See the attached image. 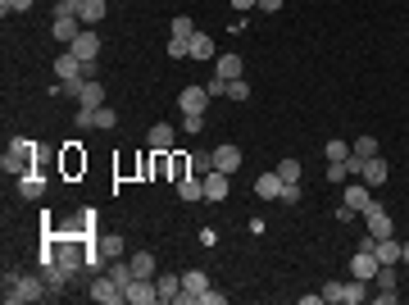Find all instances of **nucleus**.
I'll list each match as a JSON object with an SVG mask.
<instances>
[{"mask_svg":"<svg viewBox=\"0 0 409 305\" xmlns=\"http://www.w3.org/2000/svg\"><path fill=\"white\" fill-rule=\"evenodd\" d=\"M282 205H300V183H282Z\"/></svg>","mask_w":409,"mask_h":305,"instance_id":"nucleus-35","label":"nucleus"},{"mask_svg":"<svg viewBox=\"0 0 409 305\" xmlns=\"http://www.w3.org/2000/svg\"><path fill=\"white\" fill-rule=\"evenodd\" d=\"M105 14H110V5H105V0H82V9H77V18H82V23H100Z\"/></svg>","mask_w":409,"mask_h":305,"instance_id":"nucleus-22","label":"nucleus"},{"mask_svg":"<svg viewBox=\"0 0 409 305\" xmlns=\"http://www.w3.org/2000/svg\"><path fill=\"white\" fill-rule=\"evenodd\" d=\"M204 105H209V91H204V82H200V87H187V91L178 96V110H182V114H200Z\"/></svg>","mask_w":409,"mask_h":305,"instance_id":"nucleus-10","label":"nucleus"},{"mask_svg":"<svg viewBox=\"0 0 409 305\" xmlns=\"http://www.w3.org/2000/svg\"><path fill=\"white\" fill-rule=\"evenodd\" d=\"M204 91H209V96H228V78H219V73H214V78L204 82Z\"/></svg>","mask_w":409,"mask_h":305,"instance_id":"nucleus-38","label":"nucleus"},{"mask_svg":"<svg viewBox=\"0 0 409 305\" xmlns=\"http://www.w3.org/2000/svg\"><path fill=\"white\" fill-rule=\"evenodd\" d=\"M73 119H77V128H96V110H82V105H77Z\"/></svg>","mask_w":409,"mask_h":305,"instance_id":"nucleus-40","label":"nucleus"},{"mask_svg":"<svg viewBox=\"0 0 409 305\" xmlns=\"http://www.w3.org/2000/svg\"><path fill=\"white\" fill-rule=\"evenodd\" d=\"M114 123H119V114H114V110H105V105H100V110H96V128H114Z\"/></svg>","mask_w":409,"mask_h":305,"instance_id":"nucleus-39","label":"nucleus"},{"mask_svg":"<svg viewBox=\"0 0 409 305\" xmlns=\"http://www.w3.org/2000/svg\"><path fill=\"white\" fill-rule=\"evenodd\" d=\"M182 55H191V37H173L169 41V60H182Z\"/></svg>","mask_w":409,"mask_h":305,"instance_id":"nucleus-33","label":"nucleus"},{"mask_svg":"<svg viewBox=\"0 0 409 305\" xmlns=\"http://www.w3.org/2000/svg\"><path fill=\"white\" fill-rule=\"evenodd\" d=\"M91 301H100V305H119V301H128V292H123L119 283L110 278V273H96V283H91Z\"/></svg>","mask_w":409,"mask_h":305,"instance_id":"nucleus-3","label":"nucleus"},{"mask_svg":"<svg viewBox=\"0 0 409 305\" xmlns=\"http://www.w3.org/2000/svg\"><path fill=\"white\" fill-rule=\"evenodd\" d=\"M105 273H110V278L119 283L123 292H128V283L136 278V273H132V260H110V264H105Z\"/></svg>","mask_w":409,"mask_h":305,"instance_id":"nucleus-21","label":"nucleus"},{"mask_svg":"<svg viewBox=\"0 0 409 305\" xmlns=\"http://www.w3.org/2000/svg\"><path fill=\"white\" fill-rule=\"evenodd\" d=\"M173 141H178V128H173V123H155L150 128V150H173Z\"/></svg>","mask_w":409,"mask_h":305,"instance_id":"nucleus-17","label":"nucleus"},{"mask_svg":"<svg viewBox=\"0 0 409 305\" xmlns=\"http://www.w3.org/2000/svg\"><path fill=\"white\" fill-rule=\"evenodd\" d=\"M178 196H182V201H204V178L196 174V169L178 178Z\"/></svg>","mask_w":409,"mask_h":305,"instance_id":"nucleus-12","label":"nucleus"},{"mask_svg":"<svg viewBox=\"0 0 409 305\" xmlns=\"http://www.w3.org/2000/svg\"><path fill=\"white\" fill-rule=\"evenodd\" d=\"M132 273H136V278H155V255L150 251L132 255Z\"/></svg>","mask_w":409,"mask_h":305,"instance_id":"nucleus-28","label":"nucleus"},{"mask_svg":"<svg viewBox=\"0 0 409 305\" xmlns=\"http://www.w3.org/2000/svg\"><path fill=\"white\" fill-rule=\"evenodd\" d=\"M359 178H364L368 187H382L387 178H391V164H387V160H382V150H377V155H368V160H364V169H359Z\"/></svg>","mask_w":409,"mask_h":305,"instance_id":"nucleus-4","label":"nucleus"},{"mask_svg":"<svg viewBox=\"0 0 409 305\" xmlns=\"http://www.w3.org/2000/svg\"><path fill=\"white\" fill-rule=\"evenodd\" d=\"M51 32L60 37L64 46H73L77 37H82V18H77V14H68V18H55V27H51Z\"/></svg>","mask_w":409,"mask_h":305,"instance_id":"nucleus-14","label":"nucleus"},{"mask_svg":"<svg viewBox=\"0 0 409 305\" xmlns=\"http://www.w3.org/2000/svg\"><path fill=\"white\" fill-rule=\"evenodd\" d=\"M200 128H204V119H200V114H182V132H187V137H196Z\"/></svg>","mask_w":409,"mask_h":305,"instance_id":"nucleus-36","label":"nucleus"},{"mask_svg":"<svg viewBox=\"0 0 409 305\" xmlns=\"http://www.w3.org/2000/svg\"><path fill=\"white\" fill-rule=\"evenodd\" d=\"M346 205L355 209V214H364V209L373 205V187H368L364 178H359V183H346Z\"/></svg>","mask_w":409,"mask_h":305,"instance_id":"nucleus-8","label":"nucleus"},{"mask_svg":"<svg viewBox=\"0 0 409 305\" xmlns=\"http://www.w3.org/2000/svg\"><path fill=\"white\" fill-rule=\"evenodd\" d=\"M155 287H160V301H178V292H182V273H160V278H155Z\"/></svg>","mask_w":409,"mask_h":305,"instance_id":"nucleus-20","label":"nucleus"},{"mask_svg":"<svg viewBox=\"0 0 409 305\" xmlns=\"http://www.w3.org/2000/svg\"><path fill=\"white\" fill-rule=\"evenodd\" d=\"M68 51H73L77 60H100V37H96V32H82L73 46H68Z\"/></svg>","mask_w":409,"mask_h":305,"instance_id":"nucleus-16","label":"nucleus"},{"mask_svg":"<svg viewBox=\"0 0 409 305\" xmlns=\"http://www.w3.org/2000/svg\"><path fill=\"white\" fill-rule=\"evenodd\" d=\"M255 196H259V201H278V196H282V178H278V169H273V174H259V178H255Z\"/></svg>","mask_w":409,"mask_h":305,"instance_id":"nucleus-15","label":"nucleus"},{"mask_svg":"<svg viewBox=\"0 0 409 305\" xmlns=\"http://www.w3.org/2000/svg\"><path fill=\"white\" fill-rule=\"evenodd\" d=\"M228 96H232V100H250V87H246V78H232V82H228Z\"/></svg>","mask_w":409,"mask_h":305,"instance_id":"nucleus-34","label":"nucleus"},{"mask_svg":"<svg viewBox=\"0 0 409 305\" xmlns=\"http://www.w3.org/2000/svg\"><path fill=\"white\" fill-rule=\"evenodd\" d=\"M51 69H55V78H60V82H73V78H82V60H77L73 51H64L60 60L51 64Z\"/></svg>","mask_w":409,"mask_h":305,"instance_id":"nucleus-11","label":"nucleus"},{"mask_svg":"<svg viewBox=\"0 0 409 305\" xmlns=\"http://www.w3.org/2000/svg\"><path fill=\"white\" fill-rule=\"evenodd\" d=\"M91 246L105 255V260H123V237H96Z\"/></svg>","mask_w":409,"mask_h":305,"instance_id":"nucleus-23","label":"nucleus"},{"mask_svg":"<svg viewBox=\"0 0 409 305\" xmlns=\"http://www.w3.org/2000/svg\"><path fill=\"white\" fill-rule=\"evenodd\" d=\"M18 192H23L27 201H37V196L46 192V178L41 174H23V178H18Z\"/></svg>","mask_w":409,"mask_h":305,"instance_id":"nucleus-25","label":"nucleus"},{"mask_svg":"<svg viewBox=\"0 0 409 305\" xmlns=\"http://www.w3.org/2000/svg\"><path fill=\"white\" fill-rule=\"evenodd\" d=\"M323 301L327 305H341V283H327V287H323Z\"/></svg>","mask_w":409,"mask_h":305,"instance_id":"nucleus-41","label":"nucleus"},{"mask_svg":"<svg viewBox=\"0 0 409 305\" xmlns=\"http://www.w3.org/2000/svg\"><path fill=\"white\" fill-rule=\"evenodd\" d=\"M23 9H32V0H0V14H23Z\"/></svg>","mask_w":409,"mask_h":305,"instance_id":"nucleus-37","label":"nucleus"},{"mask_svg":"<svg viewBox=\"0 0 409 305\" xmlns=\"http://www.w3.org/2000/svg\"><path fill=\"white\" fill-rule=\"evenodd\" d=\"M32 160H37V141L14 137V141H9V150L0 155V169H5V174H14V178H23V174H32V169H27Z\"/></svg>","mask_w":409,"mask_h":305,"instance_id":"nucleus-2","label":"nucleus"},{"mask_svg":"<svg viewBox=\"0 0 409 305\" xmlns=\"http://www.w3.org/2000/svg\"><path fill=\"white\" fill-rule=\"evenodd\" d=\"M364 223H368V237H377V242H382V237H391V214H387L377 201L364 209Z\"/></svg>","mask_w":409,"mask_h":305,"instance_id":"nucleus-5","label":"nucleus"},{"mask_svg":"<svg viewBox=\"0 0 409 305\" xmlns=\"http://www.w3.org/2000/svg\"><path fill=\"white\" fill-rule=\"evenodd\" d=\"M259 9H264V14H278V9H282V0H259Z\"/></svg>","mask_w":409,"mask_h":305,"instance_id":"nucleus-44","label":"nucleus"},{"mask_svg":"<svg viewBox=\"0 0 409 305\" xmlns=\"http://www.w3.org/2000/svg\"><path fill=\"white\" fill-rule=\"evenodd\" d=\"M401 264H409V242H405V246H401Z\"/></svg>","mask_w":409,"mask_h":305,"instance_id":"nucleus-46","label":"nucleus"},{"mask_svg":"<svg viewBox=\"0 0 409 305\" xmlns=\"http://www.w3.org/2000/svg\"><path fill=\"white\" fill-rule=\"evenodd\" d=\"M228 174H219V169H214V174H204V201H214V205H219V201H228Z\"/></svg>","mask_w":409,"mask_h":305,"instance_id":"nucleus-13","label":"nucleus"},{"mask_svg":"<svg viewBox=\"0 0 409 305\" xmlns=\"http://www.w3.org/2000/svg\"><path fill=\"white\" fill-rule=\"evenodd\" d=\"M359 301H368V283L364 278H346L341 283V305H359Z\"/></svg>","mask_w":409,"mask_h":305,"instance_id":"nucleus-18","label":"nucleus"},{"mask_svg":"<svg viewBox=\"0 0 409 305\" xmlns=\"http://www.w3.org/2000/svg\"><path fill=\"white\" fill-rule=\"evenodd\" d=\"M173 37H196V23H191V14H178V18H173Z\"/></svg>","mask_w":409,"mask_h":305,"instance_id":"nucleus-32","label":"nucleus"},{"mask_svg":"<svg viewBox=\"0 0 409 305\" xmlns=\"http://www.w3.org/2000/svg\"><path fill=\"white\" fill-rule=\"evenodd\" d=\"M401 246L405 242H396V237H382V242H377V260H382V264H401Z\"/></svg>","mask_w":409,"mask_h":305,"instance_id":"nucleus-26","label":"nucleus"},{"mask_svg":"<svg viewBox=\"0 0 409 305\" xmlns=\"http://www.w3.org/2000/svg\"><path fill=\"white\" fill-rule=\"evenodd\" d=\"M377 269H382V260H377L373 251H355V260H350V278L373 283V278H377Z\"/></svg>","mask_w":409,"mask_h":305,"instance_id":"nucleus-6","label":"nucleus"},{"mask_svg":"<svg viewBox=\"0 0 409 305\" xmlns=\"http://www.w3.org/2000/svg\"><path fill=\"white\" fill-rule=\"evenodd\" d=\"M278 178H282V183H300V160H282Z\"/></svg>","mask_w":409,"mask_h":305,"instance_id":"nucleus-30","label":"nucleus"},{"mask_svg":"<svg viewBox=\"0 0 409 305\" xmlns=\"http://www.w3.org/2000/svg\"><path fill=\"white\" fill-rule=\"evenodd\" d=\"M323 155H327V164H346V160H350V141L332 137V141H327V146H323Z\"/></svg>","mask_w":409,"mask_h":305,"instance_id":"nucleus-27","label":"nucleus"},{"mask_svg":"<svg viewBox=\"0 0 409 305\" xmlns=\"http://www.w3.org/2000/svg\"><path fill=\"white\" fill-rule=\"evenodd\" d=\"M0 297H5V305H27V301H41L51 297V283H46V273L37 278V273H5V283H0Z\"/></svg>","mask_w":409,"mask_h":305,"instance_id":"nucleus-1","label":"nucleus"},{"mask_svg":"<svg viewBox=\"0 0 409 305\" xmlns=\"http://www.w3.org/2000/svg\"><path fill=\"white\" fill-rule=\"evenodd\" d=\"M214 169L232 178V174H237V169H241V146H228V141H223V146L214 150Z\"/></svg>","mask_w":409,"mask_h":305,"instance_id":"nucleus-9","label":"nucleus"},{"mask_svg":"<svg viewBox=\"0 0 409 305\" xmlns=\"http://www.w3.org/2000/svg\"><path fill=\"white\" fill-rule=\"evenodd\" d=\"M346 178H350L346 164H327V183H346Z\"/></svg>","mask_w":409,"mask_h":305,"instance_id":"nucleus-42","label":"nucleus"},{"mask_svg":"<svg viewBox=\"0 0 409 305\" xmlns=\"http://www.w3.org/2000/svg\"><path fill=\"white\" fill-rule=\"evenodd\" d=\"M350 150H355L359 160H368V155H377V137H359V141H350Z\"/></svg>","mask_w":409,"mask_h":305,"instance_id":"nucleus-31","label":"nucleus"},{"mask_svg":"<svg viewBox=\"0 0 409 305\" xmlns=\"http://www.w3.org/2000/svg\"><path fill=\"white\" fill-rule=\"evenodd\" d=\"M241 69H246V64H241V55H232V51L214 60V73H219V78H228V82H232V78H241Z\"/></svg>","mask_w":409,"mask_h":305,"instance_id":"nucleus-19","label":"nucleus"},{"mask_svg":"<svg viewBox=\"0 0 409 305\" xmlns=\"http://www.w3.org/2000/svg\"><path fill=\"white\" fill-rule=\"evenodd\" d=\"M223 301H228V297H223V292H209V287L200 292V305H223Z\"/></svg>","mask_w":409,"mask_h":305,"instance_id":"nucleus-43","label":"nucleus"},{"mask_svg":"<svg viewBox=\"0 0 409 305\" xmlns=\"http://www.w3.org/2000/svg\"><path fill=\"white\" fill-rule=\"evenodd\" d=\"M259 0H232V9H255Z\"/></svg>","mask_w":409,"mask_h":305,"instance_id":"nucleus-45","label":"nucleus"},{"mask_svg":"<svg viewBox=\"0 0 409 305\" xmlns=\"http://www.w3.org/2000/svg\"><path fill=\"white\" fill-rule=\"evenodd\" d=\"M191 60H219V51H214V37H191Z\"/></svg>","mask_w":409,"mask_h":305,"instance_id":"nucleus-24","label":"nucleus"},{"mask_svg":"<svg viewBox=\"0 0 409 305\" xmlns=\"http://www.w3.org/2000/svg\"><path fill=\"white\" fill-rule=\"evenodd\" d=\"M128 301H132V305H155V301H160L155 278H132V283H128Z\"/></svg>","mask_w":409,"mask_h":305,"instance_id":"nucleus-7","label":"nucleus"},{"mask_svg":"<svg viewBox=\"0 0 409 305\" xmlns=\"http://www.w3.org/2000/svg\"><path fill=\"white\" fill-rule=\"evenodd\" d=\"M191 169L204 178V174H214V150H191Z\"/></svg>","mask_w":409,"mask_h":305,"instance_id":"nucleus-29","label":"nucleus"}]
</instances>
